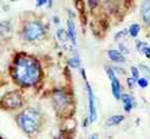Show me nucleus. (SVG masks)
Here are the masks:
<instances>
[{
  "instance_id": "7ed1b4c3",
  "label": "nucleus",
  "mask_w": 150,
  "mask_h": 139,
  "mask_svg": "<svg viewBox=\"0 0 150 139\" xmlns=\"http://www.w3.org/2000/svg\"><path fill=\"white\" fill-rule=\"evenodd\" d=\"M44 33V27L39 21H31L25 27V37L28 40H34L42 37Z\"/></svg>"
},
{
  "instance_id": "9b49d317",
  "label": "nucleus",
  "mask_w": 150,
  "mask_h": 139,
  "mask_svg": "<svg viewBox=\"0 0 150 139\" xmlns=\"http://www.w3.org/2000/svg\"><path fill=\"white\" fill-rule=\"evenodd\" d=\"M121 99H122L123 104H125V110H126L127 112H129L131 110L133 109V105H134L133 98H132V97H129V95L125 94V95H121Z\"/></svg>"
},
{
  "instance_id": "2eb2a0df",
  "label": "nucleus",
  "mask_w": 150,
  "mask_h": 139,
  "mask_svg": "<svg viewBox=\"0 0 150 139\" xmlns=\"http://www.w3.org/2000/svg\"><path fill=\"white\" fill-rule=\"evenodd\" d=\"M150 45H148V44L145 43V42H138L137 43V48H138V50L140 51V53H145V51H146V49L149 48Z\"/></svg>"
},
{
  "instance_id": "ddd939ff",
  "label": "nucleus",
  "mask_w": 150,
  "mask_h": 139,
  "mask_svg": "<svg viewBox=\"0 0 150 139\" xmlns=\"http://www.w3.org/2000/svg\"><path fill=\"white\" fill-rule=\"evenodd\" d=\"M123 119H125V117H123L122 115H117V116H111L110 119L108 120L106 124H108V126H115V124H118L120 122H122V121H123Z\"/></svg>"
},
{
  "instance_id": "a211bd4d",
  "label": "nucleus",
  "mask_w": 150,
  "mask_h": 139,
  "mask_svg": "<svg viewBox=\"0 0 150 139\" xmlns=\"http://www.w3.org/2000/svg\"><path fill=\"white\" fill-rule=\"evenodd\" d=\"M7 29H9V23L7 22H0V33L7 31Z\"/></svg>"
},
{
  "instance_id": "423d86ee",
  "label": "nucleus",
  "mask_w": 150,
  "mask_h": 139,
  "mask_svg": "<svg viewBox=\"0 0 150 139\" xmlns=\"http://www.w3.org/2000/svg\"><path fill=\"white\" fill-rule=\"evenodd\" d=\"M87 92H88V100H89V114H91V122H94L96 120V111H95V104H94V94L91 85L88 82H86Z\"/></svg>"
},
{
  "instance_id": "f8f14e48",
  "label": "nucleus",
  "mask_w": 150,
  "mask_h": 139,
  "mask_svg": "<svg viewBox=\"0 0 150 139\" xmlns=\"http://www.w3.org/2000/svg\"><path fill=\"white\" fill-rule=\"evenodd\" d=\"M67 97L62 93V92H60L55 95V102H56V105L57 106H65L67 104Z\"/></svg>"
},
{
  "instance_id": "39448f33",
  "label": "nucleus",
  "mask_w": 150,
  "mask_h": 139,
  "mask_svg": "<svg viewBox=\"0 0 150 139\" xmlns=\"http://www.w3.org/2000/svg\"><path fill=\"white\" fill-rule=\"evenodd\" d=\"M108 75L110 77V80H111V87H112V94L116 99H121V85H120V82L117 77L115 76L114 71L111 68H108Z\"/></svg>"
},
{
  "instance_id": "20e7f679",
  "label": "nucleus",
  "mask_w": 150,
  "mask_h": 139,
  "mask_svg": "<svg viewBox=\"0 0 150 139\" xmlns=\"http://www.w3.org/2000/svg\"><path fill=\"white\" fill-rule=\"evenodd\" d=\"M3 104L7 107V109H17L21 106L22 104V100H21V97L20 94L16 93V92H12V93H9L4 98L3 100Z\"/></svg>"
},
{
  "instance_id": "412c9836",
  "label": "nucleus",
  "mask_w": 150,
  "mask_h": 139,
  "mask_svg": "<svg viewBox=\"0 0 150 139\" xmlns=\"http://www.w3.org/2000/svg\"><path fill=\"white\" fill-rule=\"evenodd\" d=\"M91 139H99V138H98V134H95V133H93V134L91 135Z\"/></svg>"
},
{
  "instance_id": "4be33fe9",
  "label": "nucleus",
  "mask_w": 150,
  "mask_h": 139,
  "mask_svg": "<svg viewBox=\"0 0 150 139\" xmlns=\"http://www.w3.org/2000/svg\"><path fill=\"white\" fill-rule=\"evenodd\" d=\"M45 3H47L45 0H43V1H38V3H37V5H38V6H40V5H44Z\"/></svg>"
},
{
  "instance_id": "4468645a",
  "label": "nucleus",
  "mask_w": 150,
  "mask_h": 139,
  "mask_svg": "<svg viewBox=\"0 0 150 139\" xmlns=\"http://www.w3.org/2000/svg\"><path fill=\"white\" fill-rule=\"evenodd\" d=\"M139 31H140V26L138 25V23H134V25H132L131 27H129V29H128V32H129V34L132 35V37H136L139 34Z\"/></svg>"
},
{
  "instance_id": "aec40b11",
  "label": "nucleus",
  "mask_w": 150,
  "mask_h": 139,
  "mask_svg": "<svg viewBox=\"0 0 150 139\" xmlns=\"http://www.w3.org/2000/svg\"><path fill=\"white\" fill-rule=\"evenodd\" d=\"M144 55L146 56V57H150V47L146 49V51H145V53H144Z\"/></svg>"
},
{
  "instance_id": "1a4fd4ad",
  "label": "nucleus",
  "mask_w": 150,
  "mask_h": 139,
  "mask_svg": "<svg viewBox=\"0 0 150 139\" xmlns=\"http://www.w3.org/2000/svg\"><path fill=\"white\" fill-rule=\"evenodd\" d=\"M108 55H109V57L111 59V60L115 61V62H125L126 61L125 56L121 53H120L118 50H109L108 51Z\"/></svg>"
},
{
  "instance_id": "0eeeda50",
  "label": "nucleus",
  "mask_w": 150,
  "mask_h": 139,
  "mask_svg": "<svg viewBox=\"0 0 150 139\" xmlns=\"http://www.w3.org/2000/svg\"><path fill=\"white\" fill-rule=\"evenodd\" d=\"M142 16L145 23L150 25V1H144L142 4Z\"/></svg>"
},
{
  "instance_id": "f03ea898",
  "label": "nucleus",
  "mask_w": 150,
  "mask_h": 139,
  "mask_svg": "<svg viewBox=\"0 0 150 139\" xmlns=\"http://www.w3.org/2000/svg\"><path fill=\"white\" fill-rule=\"evenodd\" d=\"M40 115L33 109H27L18 116V123L25 132L32 133L39 126Z\"/></svg>"
},
{
  "instance_id": "dca6fc26",
  "label": "nucleus",
  "mask_w": 150,
  "mask_h": 139,
  "mask_svg": "<svg viewBox=\"0 0 150 139\" xmlns=\"http://www.w3.org/2000/svg\"><path fill=\"white\" fill-rule=\"evenodd\" d=\"M131 72H132V78L134 80H138L139 79V70L136 67V66H133V67L131 68Z\"/></svg>"
},
{
  "instance_id": "f257e3e1",
  "label": "nucleus",
  "mask_w": 150,
  "mask_h": 139,
  "mask_svg": "<svg viewBox=\"0 0 150 139\" xmlns=\"http://www.w3.org/2000/svg\"><path fill=\"white\" fill-rule=\"evenodd\" d=\"M13 77L22 85H33L40 78V65L31 56H20L13 66Z\"/></svg>"
},
{
  "instance_id": "9d476101",
  "label": "nucleus",
  "mask_w": 150,
  "mask_h": 139,
  "mask_svg": "<svg viewBox=\"0 0 150 139\" xmlns=\"http://www.w3.org/2000/svg\"><path fill=\"white\" fill-rule=\"evenodd\" d=\"M67 26H69V31H67V33H69L70 38H71V42L73 44V47L76 45V28H74V23H73V20L70 18L69 22H67Z\"/></svg>"
},
{
  "instance_id": "6e6552de",
  "label": "nucleus",
  "mask_w": 150,
  "mask_h": 139,
  "mask_svg": "<svg viewBox=\"0 0 150 139\" xmlns=\"http://www.w3.org/2000/svg\"><path fill=\"white\" fill-rule=\"evenodd\" d=\"M56 35H57V38H59V40L61 42L65 47H67L69 48V39L71 40V38H70V35H69V33H67L65 29H62V28H60V29H57V32H56ZM73 45V44H72Z\"/></svg>"
},
{
  "instance_id": "f3484780",
  "label": "nucleus",
  "mask_w": 150,
  "mask_h": 139,
  "mask_svg": "<svg viewBox=\"0 0 150 139\" xmlns=\"http://www.w3.org/2000/svg\"><path fill=\"white\" fill-rule=\"evenodd\" d=\"M137 82H138L139 87H142V88H146L148 84H149V82H148V79H146V78H139Z\"/></svg>"
},
{
  "instance_id": "6ab92c4d",
  "label": "nucleus",
  "mask_w": 150,
  "mask_h": 139,
  "mask_svg": "<svg viewBox=\"0 0 150 139\" xmlns=\"http://www.w3.org/2000/svg\"><path fill=\"white\" fill-rule=\"evenodd\" d=\"M127 83H128V87L129 88H133V85L136 84V80H134L133 78H128V79H127Z\"/></svg>"
}]
</instances>
